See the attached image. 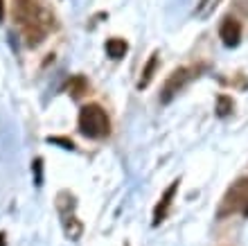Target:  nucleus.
Masks as SVG:
<instances>
[{"instance_id":"obj_1","label":"nucleus","mask_w":248,"mask_h":246,"mask_svg":"<svg viewBox=\"0 0 248 246\" xmlns=\"http://www.w3.org/2000/svg\"><path fill=\"white\" fill-rule=\"evenodd\" d=\"M14 20L20 25L30 48L41 46L54 30V14L43 5V0H14Z\"/></svg>"},{"instance_id":"obj_2","label":"nucleus","mask_w":248,"mask_h":246,"mask_svg":"<svg viewBox=\"0 0 248 246\" xmlns=\"http://www.w3.org/2000/svg\"><path fill=\"white\" fill-rule=\"evenodd\" d=\"M79 131L91 140H102L111 133V120L99 104H86L79 109Z\"/></svg>"},{"instance_id":"obj_3","label":"nucleus","mask_w":248,"mask_h":246,"mask_svg":"<svg viewBox=\"0 0 248 246\" xmlns=\"http://www.w3.org/2000/svg\"><path fill=\"white\" fill-rule=\"evenodd\" d=\"M230 214H242L248 217V176L237 179L223 195L219 210H217V219H226Z\"/></svg>"},{"instance_id":"obj_4","label":"nucleus","mask_w":248,"mask_h":246,"mask_svg":"<svg viewBox=\"0 0 248 246\" xmlns=\"http://www.w3.org/2000/svg\"><path fill=\"white\" fill-rule=\"evenodd\" d=\"M199 72H201V66H181L176 70H171V75L165 79L163 91H160V104H170L192 79L199 77Z\"/></svg>"},{"instance_id":"obj_5","label":"nucleus","mask_w":248,"mask_h":246,"mask_svg":"<svg viewBox=\"0 0 248 246\" xmlns=\"http://www.w3.org/2000/svg\"><path fill=\"white\" fill-rule=\"evenodd\" d=\"M57 208H59L61 217H63V230H65V235H68L70 240H79V235H81L84 226H81V221H79L77 214H75V208H77L75 197H72L70 192H61V195L57 197Z\"/></svg>"},{"instance_id":"obj_6","label":"nucleus","mask_w":248,"mask_h":246,"mask_svg":"<svg viewBox=\"0 0 248 246\" xmlns=\"http://www.w3.org/2000/svg\"><path fill=\"white\" fill-rule=\"evenodd\" d=\"M219 39L226 48H237L242 43V23L235 16H223L219 25Z\"/></svg>"},{"instance_id":"obj_7","label":"nucleus","mask_w":248,"mask_h":246,"mask_svg":"<svg viewBox=\"0 0 248 246\" xmlns=\"http://www.w3.org/2000/svg\"><path fill=\"white\" fill-rule=\"evenodd\" d=\"M178 183H181L178 179H176V181H171L170 188L160 195L156 208H154V221H151L154 226H158L160 221L167 219V214H170V210H171V203H174V197H176V192H178Z\"/></svg>"},{"instance_id":"obj_8","label":"nucleus","mask_w":248,"mask_h":246,"mask_svg":"<svg viewBox=\"0 0 248 246\" xmlns=\"http://www.w3.org/2000/svg\"><path fill=\"white\" fill-rule=\"evenodd\" d=\"M156 68H158V52H151L149 61L144 64L142 72H140V79H138V91H142V88H147V86L151 84V79H154V75H156Z\"/></svg>"},{"instance_id":"obj_9","label":"nucleus","mask_w":248,"mask_h":246,"mask_svg":"<svg viewBox=\"0 0 248 246\" xmlns=\"http://www.w3.org/2000/svg\"><path fill=\"white\" fill-rule=\"evenodd\" d=\"M126 52H129V43L120 36H113V39L106 41V54L111 59H122Z\"/></svg>"},{"instance_id":"obj_10","label":"nucleus","mask_w":248,"mask_h":246,"mask_svg":"<svg viewBox=\"0 0 248 246\" xmlns=\"http://www.w3.org/2000/svg\"><path fill=\"white\" fill-rule=\"evenodd\" d=\"M68 91H70V95L75 99H79L86 91H88V82H86V77H81V75H75V77L70 79V84H68Z\"/></svg>"},{"instance_id":"obj_11","label":"nucleus","mask_w":248,"mask_h":246,"mask_svg":"<svg viewBox=\"0 0 248 246\" xmlns=\"http://www.w3.org/2000/svg\"><path fill=\"white\" fill-rule=\"evenodd\" d=\"M232 109H235V102H232V98H228V95H219L217 98V117H228L230 113H232Z\"/></svg>"},{"instance_id":"obj_12","label":"nucleus","mask_w":248,"mask_h":246,"mask_svg":"<svg viewBox=\"0 0 248 246\" xmlns=\"http://www.w3.org/2000/svg\"><path fill=\"white\" fill-rule=\"evenodd\" d=\"M217 5H219V0H201V2L196 5V12L194 14L199 16V18H208L210 14L217 9Z\"/></svg>"},{"instance_id":"obj_13","label":"nucleus","mask_w":248,"mask_h":246,"mask_svg":"<svg viewBox=\"0 0 248 246\" xmlns=\"http://www.w3.org/2000/svg\"><path fill=\"white\" fill-rule=\"evenodd\" d=\"M34 165V174H36V185H41V181H43V161H41V158H36V161L32 163Z\"/></svg>"},{"instance_id":"obj_14","label":"nucleus","mask_w":248,"mask_h":246,"mask_svg":"<svg viewBox=\"0 0 248 246\" xmlns=\"http://www.w3.org/2000/svg\"><path fill=\"white\" fill-rule=\"evenodd\" d=\"M47 140L54 145H63V149H75V143L68 140V138H47Z\"/></svg>"},{"instance_id":"obj_15","label":"nucleus","mask_w":248,"mask_h":246,"mask_svg":"<svg viewBox=\"0 0 248 246\" xmlns=\"http://www.w3.org/2000/svg\"><path fill=\"white\" fill-rule=\"evenodd\" d=\"M5 18V0H0V23Z\"/></svg>"},{"instance_id":"obj_16","label":"nucleus","mask_w":248,"mask_h":246,"mask_svg":"<svg viewBox=\"0 0 248 246\" xmlns=\"http://www.w3.org/2000/svg\"><path fill=\"white\" fill-rule=\"evenodd\" d=\"M0 246H5V235H0Z\"/></svg>"},{"instance_id":"obj_17","label":"nucleus","mask_w":248,"mask_h":246,"mask_svg":"<svg viewBox=\"0 0 248 246\" xmlns=\"http://www.w3.org/2000/svg\"><path fill=\"white\" fill-rule=\"evenodd\" d=\"M124 246H126V244H124Z\"/></svg>"}]
</instances>
